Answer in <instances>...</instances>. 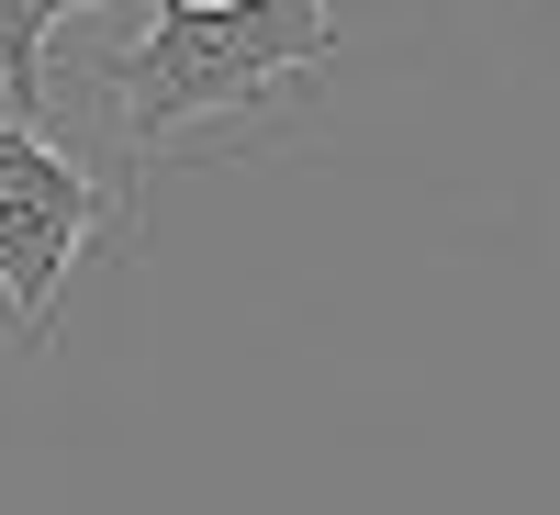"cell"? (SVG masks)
I'll use <instances>...</instances> for the list:
<instances>
[{"label":"cell","mask_w":560,"mask_h":515,"mask_svg":"<svg viewBox=\"0 0 560 515\" xmlns=\"http://www.w3.org/2000/svg\"><path fill=\"white\" fill-rule=\"evenodd\" d=\"M348 23L314 12V0H135L124 12V57L113 79V124L135 157H158L168 134L191 124H236L269 113L292 79L337 68Z\"/></svg>","instance_id":"1"},{"label":"cell","mask_w":560,"mask_h":515,"mask_svg":"<svg viewBox=\"0 0 560 515\" xmlns=\"http://www.w3.org/2000/svg\"><path fill=\"white\" fill-rule=\"evenodd\" d=\"M113 224V191L102 168H79L68 147H45V134L0 124V303H12L23 337L57 325V292L68 269L90 258V236Z\"/></svg>","instance_id":"2"},{"label":"cell","mask_w":560,"mask_h":515,"mask_svg":"<svg viewBox=\"0 0 560 515\" xmlns=\"http://www.w3.org/2000/svg\"><path fill=\"white\" fill-rule=\"evenodd\" d=\"M79 23H102V12H90V0H0V90H12L23 134L45 113V57H57V34H79Z\"/></svg>","instance_id":"3"}]
</instances>
